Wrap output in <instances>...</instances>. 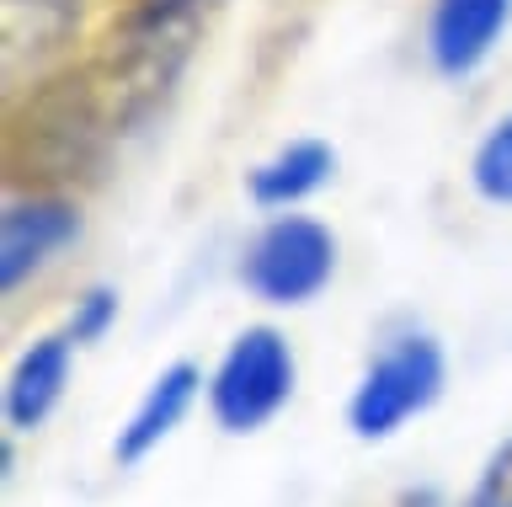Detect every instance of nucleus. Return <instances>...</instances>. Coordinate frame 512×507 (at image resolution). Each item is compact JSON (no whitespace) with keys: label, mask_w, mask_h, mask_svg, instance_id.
Segmentation results:
<instances>
[{"label":"nucleus","mask_w":512,"mask_h":507,"mask_svg":"<svg viewBox=\"0 0 512 507\" xmlns=\"http://www.w3.org/2000/svg\"><path fill=\"white\" fill-rule=\"evenodd\" d=\"M443 385H448L443 342L427 337V331H406V337H395L363 369L358 390H352V401H347L352 438H363V443L395 438L411 417H422L427 406H438Z\"/></svg>","instance_id":"f257e3e1"},{"label":"nucleus","mask_w":512,"mask_h":507,"mask_svg":"<svg viewBox=\"0 0 512 507\" xmlns=\"http://www.w3.org/2000/svg\"><path fill=\"white\" fill-rule=\"evenodd\" d=\"M294 347L278 326H246L208 374V411L224 433L246 438L294 401Z\"/></svg>","instance_id":"f03ea898"},{"label":"nucleus","mask_w":512,"mask_h":507,"mask_svg":"<svg viewBox=\"0 0 512 507\" xmlns=\"http://www.w3.org/2000/svg\"><path fill=\"white\" fill-rule=\"evenodd\" d=\"M336 273V235L315 214H272L240 251V283L262 305H310Z\"/></svg>","instance_id":"7ed1b4c3"},{"label":"nucleus","mask_w":512,"mask_h":507,"mask_svg":"<svg viewBox=\"0 0 512 507\" xmlns=\"http://www.w3.org/2000/svg\"><path fill=\"white\" fill-rule=\"evenodd\" d=\"M219 6L224 0H139L118 33V70L128 75V86L166 91V81L187 59L192 38H198V27Z\"/></svg>","instance_id":"20e7f679"},{"label":"nucleus","mask_w":512,"mask_h":507,"mask_svg":"<svg viewBox=\"0 0 512 507\" xmlns=\"http://www.w3.org/2000/svg\"><path fill=\"white\" fill-rule=\"evenodd\" d=\"M75 235H80L75 203L48 198V193L11 198L6 214H0V289L16 294L43 262H54Z\"/></svg>","instance_id":"39448f33"},{"label":"nucleus","mask_w":512,"mask_h":507,"mask_svg":"<svg viewBox=\"0 0 512 507\" xmlns=\"http://www.w3.org/2000/svg\"><path fill=\"white\" fill-rule=\"evenodd\" d=\"M512 22V0H432L427 17V59L448 81L475 75L496 54Z\"/></svg>","instance_id":"423d86ee"},{"label":"nucleus","mask_w":512,"mask_h":507,"mask_svg":"<svg viewBox=\"0 0 512 507\" xmlns=\"http://www.w3.org/2000/svg\"><path fill=\"white\" fill-rule=\"evenodd\" d=\"M203 385H208V379H203L198 363H187V358L166 363V369L150 379V390L139 395V406L128 411V422L118 427V438H112V459H118V465H144V459H150L160 443L182 427L187 411L198 406Z\"/></svg>","instance_id":"0eeeda50"},{"label":"nucleus","mask_w":512,"mask_h":507,"mask_svg":"<svg viewBox=\"0 0 512 507\" xmlns=\"http://www.w3.org/2000/svg\"><path fill=\"white\" fill-rule=\"evenodd\" d=\"M70 363H75L70 331H48L32 347H22V358L6 374V395H0V417H6L11 433H38L54 417L64 385H70Z\"/></svg>","instance_id":"6e6552de"},{"label":"nucleus","mask_w":512,"mask_h":507,"mask_svg":"<svg viewBox=\"0 0 512 507\" xmlns=\"http://www.w3.org/2000/svg\"><path fill=\"white\" fill-rule=\"evenodd\" d=\"M32 118H38L32 139H38V150L54 161V171H64V177H75V166H86L91 155H96L102 118H96V102H91L86 81H64L59 91L38 97Z\"/></svg>","instance_id":"1a4fd4ad"},{"label":"nucleus","mask_w":512,"mask_h":507,"mask_svg":"<svg viewBox=\"0 0 512 507\" xmlns=\"http://www.w3.org/2000/svg\"><path fill=\"white\" fill-rule=\"evenodd\" d=\"M331 171H336V150L326 139H294L278 155H267L262 166H251L246 193L256 209L283 214V209H299L304 198H315L331 182Z\"/></svg>","instance_id":"9d476101"},{"label":"nucleus","mask_w":512,"mask_h":507,"mask_svg":"<svg viewBox=\"0 0 512 507\" xmlns=\"http://www.w3.org/2000/svg\"><path fill=\"white\" fill-rule=\"evenodd\" d=\"M80 27V0H6V65L22 54H54Z\"/></svg>","instance_id":"9b49d317"},{"label":"nucleus","mask_w":512,"mask_h":507,"mask_svg":"<svg viewBox=\"0 0 512 507\" xmlns=\"http://www.w3.org/2000/svg\"><path fill=\"white\" fill-rule=\"evenodd\" d=\"M470 187L496 209H512V113L496 118L470 155Z\"/></svg>","instance_id":"f8f14e48"},{"label":"nucleus","mask_w":512,"mask_h":507,"mask_svg":"<svg viewBox=\"0 0 512 507\" xmlns=\"http://www.w3.org/2000/svg\"><path fill=\"white\" fill-rule=\"evenodd\" d=\"M112 326H118V289H107V283H96V289L80 294L75 310H70V321H64V331L75 337V347L102 342Z\"/></svg>","instance_id":"ddd939ff"},{"label":"nucleus","mask_w":512,"mask_h":507,"mask_svg":"<svg viewBox=\"0 0 512 507\" xmlns=\"http://www.w3.org/2000/svg\"><path fill=\"white\" fill-rule=\"evenodd\" d=\"M464 507H512V433L491 449V459L480 465L470 497H464Z\"/></svg>","instance_id":"4468645a"}]
</instances>
